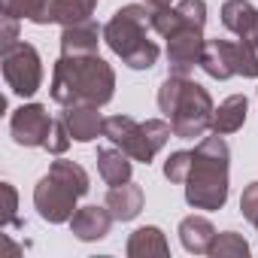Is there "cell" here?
Listing matches in <instances>:
<instances>
[{
    "mask_svg": "<svg viewBox=\"0 0 258 258\" xmlns=\"http://www.w3.org/2000/svg\"><path fill=\"white\" fill-rule=\"evenodd\" d=\"M100 37H103V28L94 19L67 25L61 31V55H94Z\"/></svg>",
    "mask_w": 258,
    "mask_h": 258,
    "instance_id": "13",
    "label": "cell"
},
{
    "mask_svg": "<svg viewBox=\"0 0 258 258\" xmlns=\"http://www.w3.org/2000/svg\"><path fill=\"white\" fill-rule=\"evenodd\" d=\"M252 37H258V25H255V34H252Z\"/></svg>",
    "mask_w": 258,
    "mask_h": 258,
    "instance_id": "30",
    "label": "cell"
},
{
    "mask_svg": "<svg viewBox=\"0 0 258 258\" xmlns=\"http://www.w3.org/2000/svg\"><path fill=\"white\" fill-rule=\"evenodd\" d=\"M222 25L237 34V37H252L255 25H258V10L249 0H225L222 7Z\"/></svg>",
    "mask_w": 258,
    "mask_h": 258,
    "instance_id": "19",
    "label": "cell"
},
{
    "mask_svg": "<svg viewBox=\"0 0 258 258\" xmlns=\"http://www.w3.org/2000/svg\"><path fill=\"white\" fill-rule=\"evenodd\" d=\"M115 94L112 67L94 55H61L52 67V100L61 106L94 103L103 106Z\"/></svg>",
    "mask_w": 258,
    "mask_h": 258,
    "instance_id": "1",
    "label": "cell"
},
{
    "mask_svg": "<svg viewBox=\"0 0 258 258\" xmlns=\"http://www.w3.org/2000/svg\"><path fill=\"white\" fill-rule=\"evenodd\" d=\"M70 143H73V137H70V131H67V121H64V115H58L55 121H52V131H49V140H46V152H52V155H64L67 149H70Z\"/></svg>",
    "mask_w": 258,
    "mask_h": 258,
    "instance_id": "24",
    "label": "cell"
},
{
    "mask_svg": "<svg viewBox=\"0 0 258 258\" xmlns=\"http://www.w3.org/2000/svg\"><path fill=\"white\" fill-rule=\"evenodd\" d=\"M13 43H19V19L4 16V49H10Z\"/></svg>",
    "mask_w": 258,
    "mask_h": 258,
    "instance_id": "28",
    "label": "cell"
},
{
    "mask_svg": "<svg viewBox=\"0 0 258 258\" xmlns=\"http://www.w3.org/2000/svg\"><path fill=\"white\" fill-rule=\"evenodd\" d=\"M0 64H4V79L10 85L13 94L19 97H34L43 85V61H40V52L19 40L13 43L10 49L0 52Z\"/></svg>",
    "mask_w": 258,
    "mask_h": 258,
    "instance_id": "7",
    "label": "cell"
},
{
    "mask_svg": "<svg viewBox=\"0 0 258 258\" xmlns=\"http://www.w3.org/2000/svg\"><path fill=\"white\" fill-rule=\"evenodd\" d=\"M246 112H249V100H246V94H231V97H225L219 106H216V112H213V134H234V131H240V127L246 124Z\"/></svg>",
    "mask_w": 258,
    "mask_h": 258,
    "instance_id": "18",
    "label": "cell"
},
{
    "mask_svg": "<svg viewBox=\"0 0 258 258\" xmlns=\"http://www.w3.org/2000/svg\"><path fill=\"white\" fill-rule=\"evenodd\" d=\"M228 167H231V149L216 137H204L191 149V167L185 176V204L195 210H222L228 201Z\"/></svg>",
    "mask_w": 258,
    "mask_h": 258,
    "instance_id": "3",
    "label": "cell"
},
{
    "mask_svg": "<svg viewBox=\"0 0 258 258\" xmlns=\"http://www.w3.org/2000/svg\"><path fill=\"white\" fill-rule=\"evenodd\" d=\"M240 213L249 219V225L258 231V182H249L240 195Z\"/></svg>",
    "mask_w": 258,
    "mask_h": 258,
    "instance_id": "26",
    "label": "cell"
},
{
    "mask_svg": "<svg viewBox=\"0 0 258 258\" xmlns=\"http://www.w3.org/2000/svg\"><path fill=\"white\" fill-rule=\"evenodd\" d=\"M0 188H4V198H7V210H4V225H22L16 219V210H19V195L13 188V182H0Z\"/></svg>",
    "mask_w": 258,
    "mask_h": 258,
    "instance_id": "27",
    "label": "cell"
},
{
    "mask_svg": "<svg viewBox=\"0 0 258 258\" xmlns=\"http://www.w3.org/2000/svg\"><path fill=\"white\" fill-rule=\"evenodd\" d=\"M131 155L121 152L118 146H103L97 149V173L106 185H121V182H131Z\"/></svg>",
    "mask_w": 258,
    "mask_h": 258,
    "instance_id": "17",
    "label": "cell"
},
{
    "mask_svg": "<svg viewBox=\"0 0 258 258\" xmlns=\"http://www.w3.org/2000/svg\"><path fill=\"white\" fill-rule=\"evenodd\" d=\"M237 76L258 79V37H240V43H237Z\"/></svg>",
    "mask_w": 258,
    "mask_h": 258,
    "instance_id": "23",
    "label": "cell"
},
{
    "mask_svg": "<svg viewBox=\"0 0 258 258\" xmlns=\"http://www.w3.org/2000/svg\"><path fill=\"white\" fill-rule=\"evenodd\" d=\"M170 134H173V124L164 121V118L137 121L131 115H109L103 121V137L140 164H149L167 146Z\"/></svg>",
    "mask_w": 258,
    "mask_h": 258,
    "instance_id": "6",
    "label": "cell"
},
{
    "mask_svg": "<svg viewBox=\"0 0 258 258\" xmlns=\"http://www.w3.org/2000/svg\"><path fill=\"white\" fill-rule=\"evenodd\" d=\"M124 252H127V258H152V255L164 258V255H170V243L158 225H143L127 237Z\"/></svg>",
    "mask_w": 258,
    "mask_h": 258,
    "instance_id": "15",
    "label": "cell"
},
{
    "mask_svg": "<svg viewBox=\"0 0 258 258\" xmlns=\"http://www.w3.org/2000/svg\"><path fill=\"white\" fill-rule=\"evenodd\" d=\"M64 121H67V131L76 143H91L94 137H103V115H100V106L94 103H73V106H64Z\"/></svg>",
    "mask_w": 258,
    "mask_h": 258,
    "instance_id": "11",
    "label": "cell"
},
{
    "mask_svg": "<svg viewBox=\"0 0 258 258\" xmlns=\"http://www.w3.org/2000/svg\"><path fill=\"white\" fill-rule=\"evenodd\" d=\"M88 173L82 164L76 161H52L49 173L37 182L34 188V207L40 213V219H46L49 225H61L70 222L73 213L79 210L76 201L82 195H88Z\"/></svg>",
    "mask_w": 258,
    "mask_h": 258,
    "instance_id": "5",
    "label": "cell"
},
{
    "mask_svg": "<svg viewBox=\"0 0 258 258\" xmlns=\"http://www.w3.org/2000/svg\"><path fill=\"white\" fill-rule=\"evenodd\" d=\"M109 213L115 216V222H131L140 216L143 210V188L137 182H121V185H112L106 191V201Z\"/></svg>",
    "mask_w": 258,
    "mask_h": 258,
    "instance_id": "14",
    "label": "cell"
},
{
    "mask_svg": "<svg viewBox=\"0 0 258 258\" xmlns=\"http://www.w3.org/2000/svg\"><path fill=\"white\" fill-rule=\"evenodd\" d=\"M112 222H115V216L109 213L106 204H103V207H97V204L79 207V210L73 213V219H70V234H73L76 240H82V243H94V240H103V237L109 234Z\"/></svg>",
    "mask_w": 258,
    "mask_h": 258,
    "instance_id": "10",
    "label": "cell"
},
{
    "mask_svg": "<svg viewBox=\"0 0 258 258\" xmlns=\"http://www.w3.org/2000/svg\"><path fill=\"white\" fill-rule=\"evenodd\" d=\"M204 28H182L179 34H173L167 40V64L170 73L176 76H188L195 67H201V55H204Z\"/></svg>",
    "mask_w": 258,
    "mask_h": 258,
    "instance_id": "9",
    "label": "cell"
},
{
    "mask_svg": "<svg viewBox=\"0 0 258 258\" xmlns=\"http://www.w3.org/2000/svg\"><path fill=\"white\" fill-rule=\"evenodd\" d=\"M158 109L167 115V121L173 124V137L179 140H195L204 137L207 131H213V97L210 91L188 79V76H176L170 73L161 88H158Z\"/></svg>",
    "mask_w": 258,
    "mask_h": 258,
    "instance_id": "2",
    "label": "cell"
},
{
    "mask_svg": "<svg viewBox=\"0 0 258 258\" xmlns=\"http://www.w3.org/2000/svg\"><path fill=\"white\" fill-rule=\"evenodd\" d=\"M207 255L210 258H246L249 255V243L237 231H222V234H216V240H213Z\"/></svg>",
    "mask_w": 258,
    "mask_h": 258,
    "instance_id": "22",
    "label": "cell"
},
{
    "mask_svg": "<svg viewBox=\"0 0 258 258\" xmlns=\"http://www.w3.org/2000/svg\"><path fill=\"white\" fill-rule=\"evenodd\" d=\"M97 7V0H49V19L46 25H76V22H85L91 19Z\"/></svg>",
    "mask_w": 258,
    "mask_h": 258,
    "instance_id": "20",
    "label": "cell"
},
{
    "mask_svg": "<svg viewBox=\"0 0 258 258\" xmlns=\"http://www.w3.org/2000/svg\"><path fill=\"white\" fill-rule=\"evenodd\" d=\"M188 167H191V152H170V158L164 161V176L170 182H185L188 176Z\"/></svg>",
    "mask_w": 258,
    "mask_h": 258,
    "instance_id": "25",
    "label": "cell"
},
{
    "mask_svg": "<svg viewBox=\"0 0 258 258\" xmlns=\"http://www.w3.org/2000/svg\"><path fill=\"white\" fill-rule=\"evenodd\" d=\"M201 70L213 79H231L237 76V43L231 40H207L201 55Z\"/></svg>",
    "mask_w": 258,
    "mask_h": 258,
    "instance_id": "12",
    "label": "cell"
},
{
    "mask_svg": "<svg viewBox=\"0 0 258 258\" xmlns=\"http://www.w3.org/2000/svg\"><path fill=\"white\" fill-rule=\"evenodd\" d=\"M4 16L13 19H28L34 25H46L49 19V0H0Z\"/></svg>",
    "mask_w": 258,
    "mask_h": 258,
    "instance_id": "21",
    "label": "cell"
},
{
    "mask_svg": "<svg viewBox=\"0 0 258 258\" xmlns=\"http://www.w3.org/2000/svg\"><path fill=\"white\" fill-rule=\"evenodd\" d=\"M216 240V228L207 216H185L179 222V243L191 255H207Z\"/></svg>",
    "mask_w": 258,
    "mask_h": 258,
    "instance_id": "16",
    "label": "cell"
},
{
    "mask_svg": "<svg viewBox=\"0 0 258 258\" xmlns=\"http://www.w3.org/2000/svg\"><path fill=\"white\" fill-rule=\"evenodd\" d=\"M143 4L155 10V7H173V0H143Z\"/></svg>",
    "mask_w": 258,
    "mask_h": 258,
    "instance_id": "29",
    "label": "cell"
},
{
    "mask_svg": "<svg viewBox=\"0 0 258 258\" xmlns=\"http://www.w3.org/2000/svg\"><path fill=\"white\" fill-rule=\"evenodd\" d=\"M52 121H55V118L49 115V109H46L43 103H22V106L13 112V118H10L13 140H16L19 146H28V149L46 146L49 131H52Z\"/></svg>",
    "mask_w": 258,
    "mask_h": 258,
    "instance_id": "8",
    "label": "cell"
},
{
    "mask_svg": "<svg viewBox=\"0 0 258 258\" xmlns=\"http://www.w3.org/2000/svg\"><path fill=\"white\" fill-rule=\"evenodd\" d=\"M149 13L146 4H127L103 25V43L131 70H149L158 61V46L149 40Z\"/></svg>",
    "mask_w": 258,
    "mask_h": 258,
    "instance_id": "4",
    "label": "cell"
}]
</instances>
